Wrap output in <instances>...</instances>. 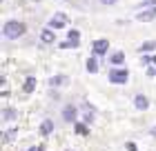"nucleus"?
I'll list each match as a JSON object with an SVG mask.
<instances>
[{"label":"nucleus","mask_w":156,"mask_h":151,"mask_svg":"<svg viewBox=\"0 0 156 151\" xmlns=\"http://www.w3.org/2000/svg\"><path fill=\"white\" fill-rule=\"evenodd\" d=\"M87 71H89V74H96V71H98V60H96V56H89V58H87Z\"/></svg>","instance_id":"13"},{"label":"nucleus","mask_w":156,"mask_h":151,"mask_svg":"<svg viewBox=\"0 0 156 151\" xmlns=\"http://www.w3.org/2000/svg\"><path fill=\"white\" fill-rule=\"evenodd\" d=\"M69 22V18L65 16V13H54L51 18H49V29H62V27H65Z\"/></svg>","instance_id":"3"},{"label":"nucleus","mask_w":156,"mask_h":151,"mask_svg":"<svg viewBox=\"0 0 156 151\" xmlns=\"http://www.w3.org/2000/svg\"><path fill=\"white\" fill-rule=\"evenodd\" d=\"M134 105H136V109H138V111H145L147 107H150V100H147L143 93H138V96L134 98Z\"/></svg>","instance_id":"7"},{"label":"nucleus","mask_w":156,"mask_h":151,"mask_svg":"<svg viewBox=\"0 0 156 151\" xmlns=\"http://www.w3.org/2000/svg\"><path fill=\"white\" fill-rule=\"evenodd\" d=\"M152 64H156V56H152Z\"/></svg>","instance_id":"24"},{"label":"nucleus","mask_w":156,"mask_h":151,"mask_svg":"<svg viewBox=\"0 0 156 151\" xmlns=\"http://www.w3.org/2000/svg\"><path fill=\"white\" fill-rule=\"evenodd\" d=\"M154 47H156V42H143V45H140V51H152Z\"/></svg>","instance_id":"16"},{"label":"nucleus","mask_w":156,"mask_h":151,"mask_svg":"<svg viewBox=\"0 0 156 151\" xmlns=\"http://www.w3.org/2000/svg\"><path fill=\"white\" fill-rule=\"evenodd\" d=\"M140 62H143V64H152V56H145V58H140Z\"/></svg>","instance_id":"20"},{"label":"nucleus","mask_w":156,"mask_h":151,"mask_svg":"<svg viewBox=\"0 0 156 151\" xmlns=\"http://www.w3.org/2000/svg\"><path fill=\"white\" fill-rule=\"evenodd\" d=\"M109 49V40H105V38H101V40H96L94 42V47H91V51H94V56H103L105 51Z\"/></svg>","instance_id":"5"},{"label":"nucleus","mask_w":156,"mask_h":151,"mask_svg":"<svg viewBox=\"0 0 156 151\" xmlns=\"http://www.w3.org/2000/svg\"><path fill=\"white\" fill-rule=\"evenodd\" d=\"M127 78H129L127 69H112L109 71V82H114V84H125Z\"/></svg>","instance_id":"2"},{"label":"nucleus","mask_w":156,"mask_h":151,"mask_svg":"<svg viewBox=\"0 0 156 151\" xmlns=\"http://www.w3.org/2000/svg\"><path fill=\"white\" fill-rule=\"evenodd\" d=\"M62 82H67L65 76H54L51 80H49V84H51V87H58V84H62Z\"/></svg>","instance_id":"14"},{"label":"nucleus","mask_w":156,"mask_h":151,"mask_svg":"<svg viewBox=\"0 0 156 151\" xmlns=\"http://www.w3.org/2000/svg\"><path fill=\"white\" fill-rule=\"evenodd\" d=\"M27 151H45V149H42L40 145H36V147H29V149H27Z\"/></svg>","instance_id":"21"},{"label":"nucleus","mask_w":156,"mask_h":151,"mask_svg":"<svg viewBox=\"0 0 156 151\" xmlns=\"http://www.w3.org/2000/svg\"><path fill=\"white\" fill-rule=\"evenodd\" d=\"M25 31H27V27L23 22H18V20H7L5 27H2V36H5V38H9V40L20 38Z\"/></svg>","instance_id":"1"},{"label":"nucleus","mask_w":156,"mask_h":151,"mask_svg":"<svg viewBox=\"0 0 156 151\" xmlns=\"http://www.w3.org/2000/svg\"><path fill=\"white\" fill-rule=\"evenodd\" d=\"M76 133H80V136H87V133H89L87 125H83V122H78V125H76Z\"/></svg>","instance_id":"15"},{"label":"nucleus","mask_w":156,"mask_h":151,"mask_svg":"<svg viewBox=\"0 0 156 151\" xmlns=\"http://www.w3.org/2000/svg\"><path fill=\"white\" fill-rule=\"evenodd\" d=\"M54 131V122L51 120H42V125H40V133L42 136H49Z\"/></svg>","instance_id":"12"},{"label":"nucleus","mask_w":156,"mask_h":151,"mask_svg":"<svg viewBox=\"0 0 156 151\" xmlns=\"http://www.w3.org/2000/svg\"><path fill=\"white\" fill-rule=\"evenodd\" d=\"M34 89H36V78L29 76V78L25 80V84H23V91H25V93H31Z\"/></svg>","instance_id":"10"},{"label":"nucleus","mask_w":156,"mask_h":151,"mask_svg":"<svg viewBox=\"0 0 156 151\" xmlns=\"http://www.w3.org/2000/svg\"><path fill=\"white\" fill-rule=\"evenodd\" d=\"M78 42H80V31L78 29H72L69 31V36H67V40L62 42V49H69V47H78Z\"/></svg>","instance_id":"4"},{"label":"nucleus","mask_w":156,"mask_h":151,"mask_svg":"<svg viewBox=\"0 0 156 151\" xmlns=\"http://www.w3.org/2000/svg\"><path fill=\"white\" fill-rule=\"evenodd\" d=\"M62 118H65L67 122H76L78 118V109L74 105H65V109H62Z\"/></svg>","instance_id":"6"},{"label":"nucleus","mask_w":156,"mask_h":151,"mask_svg":"<svg viewBox=\"0 0 156 151\" xmlns=\"http://www.w3.org/2000/svg\"><path fill=\"white\" fill-rule=\"evenodd\" d=\"M152 18H156V7H152V9L138 13V20H143V22H147V20H152Z\"/></svg>","instance_id":"9"},{"label":"nucleus","mask_w":156,"mask_h":151,"mask_svg":"<svg viewBox=\"0 0 156 151\" xmlns=\"http://www.w3.org/2000/svg\"><path fill=\"white\" fill-rule=\"evenodd\" d=\"M40 40L45 42V45H51V42H56V36H54L51 29H45V31L40 33Z\"/></svg>","instance_id":"8"},{"label":"nucleus","mask_w":156,"mask_h":151,"mask_svg":"<svg viewBox=\"0 0 156 151\" xmlns=\"http://www.w3.org/2000/svg\"><path fill=\"white\" fill-rule=\"evenodd\" d=\"M103 5H116V0H101Z\"/></svg>","instance_id":"23"},{"label":"nucleus","mask_w":156,"mask_h":151,"mask_svg":"<svg viewBox=\"0 0 156 151\" xmlns=\"http://www.w3.org/2000/svg\"><path fill=\"white\" fill-rule=\"evenodd\" d=\"M138 7H140V9H147V7H156V0H145V2H140Z\"/></svg>","instance_id":"18"},{"label":"nucleus","mask_w":156,"mask_h":151,"mask_svg":"<svg viewBox=\"0 0 156 151\" xmlns=\"http://www.w3.org/2000/svg\"><path fill=\"white\" fill-rule=\"evenodd\" d=\"M127 149H129V151H136V145H134V142H127Z\"/></svg>","instance_id":"22"},{"label":"nucleus","mask_w":156,"mask_h":151,"mask_svg":"<svg viewBox=\"0 0 156 151\" xmlns=\"http://www.w3.org/2000/svg\"><path fill=\"white\" fill-rule=\"evenodd\" d=\"M13 136H16V129H9V131H7V136H5V140H11Z\"/></svg>","instance_id":"19"},{"label":"nucleus","mask_w":156,"mask_h":151,"mask_svg":"<svg viewBox=\"0 0 156 151\" xmlns=\"http://www.w3.org/2000/svg\"><path fill=\"white\" fill-rule=\"evenodd\" d=\"M109 62L112 64H123L125 62V53L123 51H114V53L109 56Z\"/></svg>","instance_id":"11"},{"label":"nucleus","mask_w":156,"mask_h":151,"mask_svg":"<svg viewBox=\"0 0 156 151\" xmlns=\"http://www.w3.org/2000/svg\"><path fill=\"white\" fill-rule=\"evenodd\" d=\"M16 118V109H5V120H13Z\"/></svg>","instance_id":"17"}]
</instances>
